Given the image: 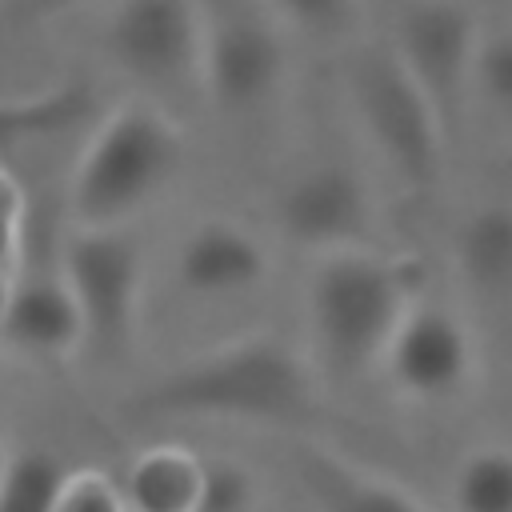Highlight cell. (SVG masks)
Instances as JSON below:
<instances>
[{"label":"cell","mask_w":512,"mask_h":512,"mask_svg":"<svg viewBox=\"0 0 512 512\" xmlns=\"http://www.w3.org/2000/svg\"><path fill=\"white\" fill-rule=\"evenodd\" d=\"M472 92H480L492 108L512 112V28L496 36H480L472 64Z\"/></svg>","instance_id":"44dd1931"},{"label":"cell","mask_w":512,"mask_h":512,"mask_svg":"<svg viewBox=\"0 0 512 512\" xmlns=\"http://www.w3.org/2000/svg\"><path fill=\"white\" fill-rule=\"evenodd\" d=\"M88 116H92V88L84 80H60L36 92L0 96V152L68 132Z\"/></svg>","instance_id":"2e32d148"},{"label":"cell","mask_w":512,"mask_h":512,"mask_svg":"<svg viewBox=\"0 0 512 512\" xmlns=\"http://www.w3.org/2000/svg\"><path fill=\"white\" fill-rule=\"evenodd\" d=\"M100 48L144 92L200 88V0H108Z\"/></svg>","instance_id":"52a82bcc"},{"label":"cell","mask_w":512,"mask_h":512,"mask_svg":"<svg viewBox=\"0 0 512 512\" xmlns=\"http://www.w3.org/2000/svg\"><path fill=\"white\" fill-rule=\"evenodd\" d=\"M124 412L132 420H248L304 428L320 412L308 360L272 332L204 348L148 380Z\"/></svg>","instance_id":"6da1fadb"},{"label":"cell","mask_w":512,"mask_h":512,"mask_svg":"<svg viewBox=\"0 0 512 512\" xmlns=\"http://www.w3.org/2000/svg\"><path fill=\"white\" fill-rule=\"evenodd\" d=\"M280 232L316 256L372 244L376 204L364 176L340 160H316L284 180L276 192Z\"/></svg>","instance_id":"9c48e42d"},{"label":"cell","mask_w":512,"mask_h":512,"mask_svg":"<svg viewBox=\"0 0 512 512\" xmlns=\"http://www.w3.org/2000/svg\"><path fill=\"white\" fill-rule=\"evenodd\" d=\"M392 388L416 404L460 400L476 380V340L468 324L440 304L416 300L380 356Z\"/></svg>","instance_id":"30bf717a"},{"label":"cell","mask_w":512,"mask_h":512,"mask_svg":"<svg viewBox=\"0 0 512 512\" xmlns=\"http://www.w3.org/2000/svg\"><path fill=\"white\" fill-rule=\"evenodd\" d=\"M0 340L32 360H64L84 344L80 308L60 272L16 276L8 316L0 324Z\"/></svg>","instance_id":"7c38bea8"},{"label":"cell","mask_w":512,"mask_h":512,"mask_svg":"<svg viewBox=\"0 0 512 512\" xmlns=\"http://www.w3.org/2000/svg\"><path fill=\"white\" fill-rule=\"evenodd\" d=\"M144 244L132 224H76L60 252V276L80 308L84 344L112 360L132 344L144 300Z\"/></svg>","instance_id":"8992f818"},{"label":"cell","mask_w":512,"mask_h":512,"mask_svg":"<svg viewBox=\"0 0 512 512\" xmlns=\"http://www.w3.org/2000/svg\"><path fill=\"white\" fill-rule=\"evenodd\" d=\"M128 512H192L200 492V456L180 444H156L128 460L120 476Z\"/></svg>","instance_id":"9a60e30c"},{"label":"cell","mask_w":512,"mask_h":512,"mask_svg":"<svg viewBox=\"0 0 512 512\" xmlns=\"http://www.w3.org/2000/svg\"><path fill=\"white\" fill-rule=\"evenodd\" d=\"M4 468H8V452L0 448V476H4Z\"/></svg>","instance_id":"484cf974"},{"label":"cell","mask_w":512,"mask_h":512,"mask_svg":"<svg viewBox=\"0 0 512 512\" xmlns=\"http://www.w3.org/2000/svg\"><path fill=\"white\" fill-rule=\"evenodd\" d=\"M284 76V24L264 0H200V88L220 112H264L284 92Z\"/></svg>","instance_id":"5b68a950"},{"label":"cell","mask_w":512,"mask_h":512,"mask_svg":"<svg viewBox=\"0 0 512 512\" xmlns=\"http://www.w3.org/2000/svg\"><path fill=\"white\" fill-rule=\"evenodd\" d=\"M188 160L184 128L156 100L116 104L76 156L68 204L76 224H132Z\"/></svg>","instance_id":"3957f363"},{"label":"cell","mask_w":512,"mask_h":512,"mask_svg":"<svg viewBox=\"0 0 512 512\" xmlns=\"http://www.w3.org/2000/svg\"><path fill=\"white\" fill-rule=\"evenodd\" d=\"M64 468L48 452H16L0 476V512H52Z\"/></svg>","instance_id":"ac0fdd59"},{"label":"cell","mask_w":512,"mask_h":512,"mask_svg":"<svg viewBox=\"0 0 512 512\" xmlns=\"http://www.w3.org/2000/svg\"><path fill=\"white\" fill-rule=\"evenodd\" d=\"M292 472L304 496L316 504V512H428L400 484L376 472H364L360 464L320 444H300L292 452Z\"/></svg>","instance_id":"4fadbf2b"},{"label":"cell","mask_w":512,"mask_h":512,"mask_svg":"<svg viewBox=\"0 0 512 512\" xmlns=\"http://www.w3.org/2000/svg\"><path fill=\"white\" fill-rule=\"evenodd\" d=\"M24 188L20 180L0 164V268L16 272L20 244H24Z\"/></svg>","instance_id":"603a6c76"},{"label":"cell","mask_w":512,"mask_h":512,"mask_svg":"<svg viewBox=\"0 0 512 512\" xmlns=\"http://www.w3.org/2000/svg\"><path fill=\"white\" fill-rule=\"evenodd\" d=\"M456 512H512V448L480 444L452 472Z\"/></svg>","instance_id":"e0dca14e"},{"label":"cell","mask_w":512,"mask_h":512,"mask_svg":"<svg viewBox=\"0 0 512 512\" xmlns=\"http://www.w3.org/2000/svg\"><path fill=\"white\" fill-rule=\"evenodd\" d=\"M256 476L224 456L200 460V492L192 512H256Z\"/></svg>","instance_id":"d6986e66"},{"label":"cell","mask_w":512,"mask_h":512,"mask_svg":"<svg viewBox=\"0 0 512 512\" xmlns=\"http://www.w3.org/2000/svg\"><path fill=\"white\" fill-rule=\"evenodd\" d=\"M348 108L356 128L368 136L376 160L416 196L432 192L444 176V156L452 136L424 96V88L408 76L388 44H368L348 60L344 72Z\"/></svg>","instance_id":"277c9868"},{"label":"cell","mask_w":512,"mask_h":512,"mask_svg":"<svg viewBox=\"0 0 512 512\" xmlns=\"http://www.w3.org/2000/svg\"><path fill=\"white\" fill-rule=\"evenodd\" d=\"M284 32H304L312 40H340L356 28L360 4L356 0H264Z\"/></svg>","instance_id":"ffe728a7"},{"label":"cell","mask_w":512,"mask_h":512,"mask_svg":"<svg viewBox=\"0 0 512 512\" xmlns=\"http://www.w3.org/2000/svg\"><path fill=\"white\" fill-rule=\"evenodd\" d=\"M52 512H128V504L120 480H112L100 468H80V472H64Z\"/></svg>","instance_id":"7402d4cb"},{"label":"cell","mask_w":512,"mask_h":512,"mask_svg":"<svg viewBox=\"0 0 512 512\" xmlns=\"http://www.w3.org/2000/svg\"><path fill=\"white\" fill-rule=\"evenodd\" d=\"M480 36V20L464 0H404L392 20L388 48L436 104L448 136H456L472 92Z\"/></svg>","instance_id":"ba28073f"},{"label":"cell","mask_w":512,"mask_h":512,"mask_svg":"<svg viewBox=\"0 0 512 512\" xmlns=\"http://www.w3.org/2000/svg\"><path fill=\"white\" fill-rule=\"evenodd\" d=\"M428 268L416 256L376 252L372 244L316 256L304 308L312 344L340 376L380 364L400 320L424 300Z\"/></svg>","instance_id":"7a4b0ae2"},{"label":"cell","mask_w":512,"mask_h":512,"mask_svg":"<svg viewBox=\"0 0 512 512\" xmlns=\"http://www.w3.org/2000/svg\"><path fill=\"white\" fill-rule=\"evenodd\" d=\"M12 288H16V272L0 268V324H4V316H8V304H12Z\"/></svg>","instance_id":"d4e9b609"},{"label":"cell","mask_w":512,"mask_h":512,"mask_svg":"<svg viewBox=\"0 0 512 512\" xmlns=\"http://www.w3.org/2000/svg\"><path fill=\"white\" fill-rule=\"evenodd\" d=\"M80 4H88V0H8L12 16L24 24H48V20L72 16Z\"/></svg>","instance_id":"cb8c5ba5"},{"label":"cell","mask_w":512,"mask_h":512,"mask_svg":"<svg viewBox=\"0 0 512 512\" xmlns=\"http://www.w3.org/2000/svg\"><path fill=\"white\" fill-rule=\"evenodd\" d=\"M268 248L260 236L236 220L204 216L176 248V280L200 300H236L268 280Z\"/></svg>","instance_id":"8fae6325"},{"label":"cell","mask_w":512,"mask_h":512,"mask_svg":"<svg viewBox=\"0 0 512 512\" xmlns=\"http://www.w3.org/2000/svg\"><path fill=\"white\" fill-rule=\"evenodd\" d=\"M452 256L472 292L508 296L512 292V204L492 200L472 208L452 236Z\"/></svg>","instance_id":"5bb4252c"}]
</instances>
